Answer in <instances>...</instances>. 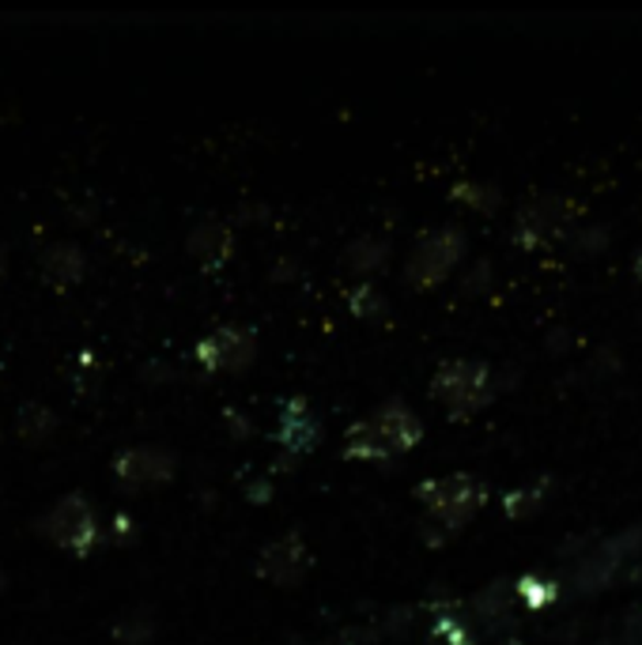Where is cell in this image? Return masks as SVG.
Listing matches in <instances>:
<instances>
[{
	"mask_svg": "<svg viewBox=\"0 0 642 645\" xmlns=\"http://www.w3.org/2000/svg\"><path fill=\"white\" fill-rule=\"evenodd\" d=\"M435 396L446 404L454 415H469L477 412L483 401H488V370L480 362H446L443 370L435 374Z\"/></svg>",
	"mask_w": 642,
	"mask_h": 645,
	"instance_id": "cell-3",
	"label": "cell"
},
{
	"mask_svg": "<svg viewBox=\"0 0 642 645\" xmlns=\"http://www.w3.org/2000/svg\"><path fill=\"white\" fill-rule=\"evenodd\" d=\"M427 514L435 521H443L446 528L465 525L483 502V483L472 475H446V480H431L427 488H420Z\"/></svg>",
	"mask_w": 642,
	"mask_h": 645,
	"instance_id": "cell-2",
	"label": "cell"
},
{
	"mask_svg": "<svg viewBox=\"0 0 642 645\" xmlns=\"http://www.w3.org/2000/svg\"><path fill=\"white\" fill-rule=\"evenodd\" d=\"M461 258V234L457 231H438L424 238V242L416 245V253H412L409 261V280L416 287H427L435 284V280L446 276V269Z\"/></svg>",
	"mask_w": 642,
	"mask_h": 645,
	"instance_id": "cell-5",
	"label": "cell"
},
{
	"mask_svg": "<svg viewBox=\"0 0 642 645\" xmlns=\"http://www.w3.org/2000/svg\"><path fill=\"white\" fill-rule=\"evenodd\" d=\"M424 435L420 419L404 408L401 401L382 404L371 419H359L356 427L345 435V453L356 457V461H378V457L401 453V449H412Z\"/></svg>",
	"mask_w": 642,
	"mask_h": 645,
	"instance_id": "cell-1",
	"label": "cell"
},
{
	"mask_svg": "<svg viewBox=\"0 0 642 645\" xmlns=\"http://www.w3.org/2000/svg\"><path fill=\"white\" fill-rule=\"evenodd\" d=\"M311 567V555H306V547L295 540V536H284V540L269 544V551L261 555V573H265L269 581H280V586H292L298 581Z\"/></svg>",
	"mask_w": 642,
	"mask_h": 645,
	"instance_id": "cell-8",
	"label": "cell"
},
{
	"mask_svg": "<svg viewBox=\"0 0 642 645\" xmlns=\"http://www.w3.org/2000/svg\"><path fill=\"white\" fill-rule=\"evenodd\" d=\"M39 528L57 547H68V551L84 555L95 540V510L87 506L84 494H68V499H61L57 506L39 521Z\"/></svg>",
	"mask_w": 642,
	"mask_h": 645,
	"instance_id": "cell-4",
	"label": "cell"
},
{
	"mask_svg": "<svg viewBox=\"0 0 642 645\" xmlns=\"http://www.w3.org/2000/svg\"><path fill=\"white\" fill-rule=\"evenodd\" d=\"M113 472L129 488H155V483H166L174 475V457L163 453V449H129V453L118 457Z\"/></svg>",
	"mask_w": 642,
	"mask_h": 645,
	"instance_id": "cell-7",
	"label": "cell"
},
{
	"mask_svg": "<svg viewBox=\"0 0 642 645\" xmlns=\"http://www.w3.org/2000/svg\"><path fill=\"white\" fill-rule=\"evenodd\" d=\"M635 272H639V276H642V253H639V261H635Z\"/></svg>",
	"mask_w": 642,
	"mask_h": 645,
	"instance_id": "cell-10",
	"label": "cell"
},
{
	"mask_svg": "<svg viewBox=\"0 0 642 645\" xmlns=\"http://www.w3.org/2000/svg\"><path fill=\"white\" fill-rule=\"evenodd\" d=\"M42 269H46L50 280H57V284L65 280L68 284V280L80 276V253H76L73 245H57V250L46 253V264H42Z\"/></svg>",
	"mask_w": 642,
	"mask_h": 645,
	"instance_id": "cell-9",
	"label": "cell"
},
{
	"mask_svg": "<svg viewBox=\"0 0 642 645\" xmlns=\"http://www.w3.org/2000/svg\"><path fill=\"white\" fill-rule=\"evenodd\" d=\"M197 356L213 370H242L253 359L250 329H216L197 343Z\"/></svg>",
	"mask_w": 642,
	"mask_h": 645,
	"instance_id": "cell-6",
	"label": "cell"
}]
</instances>
